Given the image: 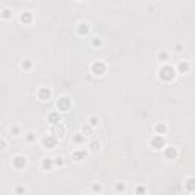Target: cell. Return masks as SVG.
<instances>
[{"mask_svg": "<svg viewBox=\"0 0 195 195\" xmlns=\"http://www.w3.org/2000/svg\"><path fill=\"white\" fill-rule=\"evenodd\" d=\"M154 130H156V134H162V136H165V134L168 133V127H166V124H163V122H159Z\"/></svg>", "mask_w": 195, "mask_h": 195, "instance_id": "cell-14", "label": "cell"}, {"mask_svg": "<svg viewBox=\"0 0 195 195\" xmlns=\"http://www.w3.org/2000/svg\"><path fill=\"white\" fill-rule=\"evenodd\" d=\"M99 150H101V143H99V142H96V140L90 142V151H92V153H98Z\"/></svg>", "mask_w": 195, "mask_h": 195, "instance_id": "cell-18", "label": "cell"}, {"mask_svg": "<svg viewBox=\"0 0 195 195\" xmlns=\"http://www.w3.org/2000/svg\"><path fill=\"white\" fill-rule=\"evenodd\" d=\"M12 11L9 9V8H5V9H2V12H0V17L3 18V20H11L12 18Z\"/></svg>", "mask_w": 195, "mask_h": 195, "instance_id": "cell-16", "label": "cell"}, {"mask_svg": "<svg viewBox=\"0 0 195 195\" xmlns=\"http://www.w3.org/2000/svg\"><path fill=\"white\" fill-rule=\"evenodd\" d=\"M37 95H38V99L40 101H49L50 96H52V92H50L49 87H40L38 92H37Z\"/></svg>", "mask_w": 195, "mask_h": 195, "instance_id": "cell-8", "label": "cell"}, {"mask_svg": "<svg viewBox=\"0 0 195 195\" xmlns=\"http://www.w3.org/2000/svg\"><path fill=\"white\" fill-rule=\"evenodd\" d=\"M27 140H29V142H34V140H35V136H34V133H32V131H31V133H27Z\"/></svg>", "mask_w": 195, "mask_h": 195, "instance_id": "cell-27", "label": "cell"}, {"mask_svg": "<svg viewBox=\"0 0 195 195\" xmlns=\"http://www.w3.org/2000/svg\"><path fill=\"white\" fill-rule=\"evenodd\" d=\"M14 192H15V194H23V192H26V189H24L23 186H17V188L14 189Z\"/></svg>", "mask_w": 195, "mask_h": 195, "instance_id": "cell-25", "label": "cell"}, {"mask_svg": "<svg viewBox=\"0 0 195 195\" xmlns=\"http://www.w3.org/2000/svg\"><path fill=\"white\" fill-rule=\"evenodd\" d=\"M116 191H117V192H124V191H125V185H121V183L116 185Z\"/></svg>", "mask_w": 195, "mask_h": 195, "instance_id": "cell-26", "label": "cell"}, {"mask_svg": "<svg viewBox=\"0 0 195 195\" xmlns=\"http://www.w3.org/2000/svg\"><path fill=\"white\" fill-rule=\"evenodd\" d=\"M72 159H73L75 162H82V160L85 159V151H84V150H78V151H73V154H72Z\"/></svg>", "mask_w": 195, "mask_h": 195, "instance_id": "cell-13", "label": "cell"}, {"mask_svg": "<svg viewBox=\"0 0 195 195\" xmlns=\"http://www.w3.org/2000/svg\"><path fill=\"white\" fill-rule=\"evenodd\" d=\"M150 145H151V148L156 150V151L163 150V146L166 145V142H165V136H162V134H156V136L151 139Z\"/></svg>", "mask_w": 195, "mask_h": 195, "instance_id": "cell-4", "label": "cell"}, {"mask_svg": "<svg viewBox=\"0 0 195 195\" xmlns=\"http://www.w3.org/2000/svg\"><path fill=\"white\" fill-rule=\"evenodd\" d=\"M136 192H137V194H143V192H146V188L139 186V188H136Z\"/></svg>", "mask_w": 195, "mask_h": 195, "instance_id": "cell-28", "label": "cell"}, {"mask_svg": "<svg viewBox=\"0 0 195 195\" xmlns=\"http://www.w3.org/2000/svg\"><path fill=\"white\" fill-rule=\"evenodd\" d=\"M53 166H55V160H53V159H44V160L41 162L43 171H52Z\"/></svg>", "mask_w": 195, "mask_h": 195, "instance_id": "cell-12", "label": "cell"}, {"mask_svg": "<svg viewBox=\"0 0 195 195\" xmlns=\"http://www.w3.org/2000/svg\"><path fill=\"white\" fill-rule=\"evenodd\" d=\"M93 191H95V192H96V191H98V192H102V188H101L99 185H95V186H93Z\"/></svg>", "mask_w": 195, "mask_h": 195, "instance_id": "cell-31", "label": "cell"}, {"mask_svg": "<svg viewBox=\"0 0 195 195\" xmlns=\"http://www.w3.org/2000/svg\"><path fill=\"white\" fill-rule=\"evenodd\" d=\"M163 156H165V159H168V160H174V159H177V156H179V151L175 150V146H163Z\"/></svg>", "mask_w": 195, "mask_h": 195, "instance_id": "cell-7", "label": "cell"}, {"mask_svg": "<svg viewBox=\"0 0 195 195\" xmlns=\"http://www.w3.org/2000/svg\"><path fill=\"white\" fill-rule=\"evenodd\" d=\"M82 134L84 136H90L92 134V127L90 125H84L82 127Z\"/></svg>", "mask_w": 195, "mask_h": 195, "instance_id": "cell-22", "label": "cell"}, {"mask_svg": "<svg viewBox=\"0 0 195 195\" xmlns=\"http://www.w3.org/2000/svg\"><path fill=\"white\" fill-rule=\"evenodd\" d=\"M11 134L12 136H20V128L18 127H12L11 128Z\"/></svg>", "mask_w": 195, "mask_h": 195, "instance_id": "cell-24", "label": "cell"}, {"mask_svg": "<svg viewBox=\"0 0 195 195\" xmlns=\"http://www.w3.org/2000/svg\"><path fill=\"white\" fill-rule=\"evenodd\" d=\"M90 70H92L93 75H96V76H102V75H105V72H107V64H105L102 60H99V61H93V64L90 66Z\"/></svg>", "mask_w": 195, "mask_h": 195, "instance_id": "cell-2", "label": "cell"}, {"mask_svg": "<svg viewBox=\"0 0 195 195\" xmlns=\"http://www.w3.org/2000/svg\"><path fill=\"white\" fill-rule=\"evenodd\" d=\"M189 69H191V66H189V63L188 61H180L179 64H177V73H188L189 72Z\"/></svg>", "mask_w": 195, "mask_h": 195, "instance_id": "cell-11", "label": "cell"}, {"mask_svg": "<svg viewBox=\"0 0 195 195\" xmlns=\"http://www.w3.org/2000/svg\"><path fill=\"white\" fill-rule=\"evenodd\" d=\"M175 76H177V70H175L172 66H169V64L162 66L160 70H159V78H160L163 82H171V81H174Z\"/></svg>", "mask_w": 195, "mask_h": 195, "instance_id": "cell-1", "label": "cell"}, {"mask_svg": "<svg viewBox=\"0 0 195 195\" xmlns=\"http://www.w3.org/2000/svg\"><path fill=\"white\" fill-rule=\"evenodd\" d=\"M27 165V160H26V157L24 156H15L14 159H12V166L17 169V171H20V169H24V166Z\"/></svg>", "mask_w": 195, "mask_h": 195, "instance_id": "cell-6", "label": "cell"}, {"mask_svg": "<svg viewBox=\"0 0 195 195\" xmlns=\"http://www.w3.org/2000/svg\"><path fill=\"white\" fill-rule=\"evenodd\" d=\"M56 143H58V137H56L55 134H52V133H50L49 136H44V137L41 139V145H43V148H46V150L55 148Z\"/></svg>", "mask_w": 195, "mask_h": 195, "instance_id": "cell-3", "label": "cell"}, {"mask_svg": "<svg viewBox=\"0 0 195 195\" xmlns=\"http://www.w3.org/2000/svg\"><path fill=\"white\" fill-rule=\"evenodd\" d=\"M88 122H90V124H88V125H90V127H96V125H98V122H99V121H98V117H96V116H92V117H90V119H88Z\"/></svg>", "mask_w": 195, "mask_h": 195, "instance_id": "cell-23", "label": "cell"}, {"mask_svg": "<svg viewBox=\"0 0 195 195\" xmlns=\"http://www.w3.org/2000/svg\"><path fill=\"white\" fill-rule=\"evenodd\" d=\"M21 69H23V70L32 69V61H31V60H24V61L21 63Z\"/></svg>", "mask_w": 195, "mask_h": 195, "instance_id": "cell-20", "label": "cell"}, {"mask_svg": "<svg viewBox=\"0 0 195 195\" xmlns=\"http://www.w3.org/2000/svg\"><path fill=\"white\" fill-rule=\"evenodd\" d=\"M56 107H58V110L60 111H70V108H72V99L70 98H67V96H63V98H60L58 101H56Z\"/></svg>", "mask_w": 195, "mask_h": 195, "instance_id": "cell-5", "label": "cell"}, {"mask_svg": "<svg viewBox=\"0 0 195 195\" xmlns=\"http://www.w3.org/2000/svg\"><path fill=\"white\" fill-rule=\"evenodd\" d=\"M5 148H6V140L0 139V150H5Z\"/></svg>", "mask_w": 195, "mask_h": 195, "instance_id": "cell-29", "label": "cell"}, {"mask_svg": "<svg viewBox=\"0 0 195 195\" xmlns=\"http://www.w3.org/2000/svg\"><path fill=\"white\" fill-rule=\"evenodd\" d=\"M175 50H177V52H182V44H177V46H175Z\"/></svg>", "mask_w": 195, "mask_h": 195, "instance_id": "cell-33", "label": "cell"}, {"mask_svg": "<svg viewBox=\"0 0 195 195\" xmlns=\"http://www.w3.org/2000/svg\"><path fill=\"white\" fill-rule=\"evenodd\" d=\"M55 165H56V166H63V165H64V162H63L61 159H58V160H55Z\"/></svg>", "mask_w": 195, "mask_h": 195, "instance_id": "cell-32", "label": "cell"}, {"mask_svg": "<svg viewBox=\"0 0 195 195\" xmlns=\"http://www.w3.org/2000/svg\"><path fill=\"white\" fill-rule=\"evenodd\" d=\"M47 121H49L52 125H56V124L60 122V113H58V111H52V113H49Z\"/></svg>", "mask_w": 195, "mask_h": 195, "instance_id": "cell-15", "label": "cell"}, {"mask_svg": "<svg viewBox=\"0 0 195 195\" xmlns=\"http://www.w3.org/2000/svg\"><path fill=\"white\" fill-rule=\"evenodd\" d=\"M186 191H188L189 194H192L195 191V180L192 177H189V179L186 180Z\"/></svg>", "mask_w": 195, "mask_h": 195, "instance_id": "cell-17", "label": "cell"}, {"mask_svg": "<svg viewBox=\"0 0 195 195\" xmlns=\"http://www.w3.org/2000/svg\"><path fill=\"white\" fill-rule=\"evenodd\" d=\"M76 32H78V35L85 37V35L90 32V26H88V23H79L78 27H76Z\"/></svg>", "mask_w": 195, "mask_h": 195, "instance_id": "cell-10", "label": "cell"}, {"mask_svg": "<svg viewBox=\"0 0 195 195\" xmlns=\"http://www.w3.org/2000/svg\"><path fill=\"white\" fill-rule=\"evenodd\" d=\"M92 46H93V47H101V46H102V40H101L99 37H95V38L92 40Z\"/></svg>", "mask_w": 195, "mask_h": 195, "instance_id": "cell-21", "label": "cell"}, {"mask_svg": "<svg viewBox=\"0 0 195 195\" xmlns=\"http://www.w3.org/2000/svg\"><path fill=\"white\" fill-rule=\"evenodd\" d=\"M73 140H75L76 143H82V142L85 140V136H84L82 133H76V134L73 136Z\"/></svg>", "mask_w": 195, "mask_h": 195, "instance_id": "cell-19", "label": "cell"}, {"mask_svg": "<svg viewBox=\"0 0 195 195\" xmlns=\"http://www.w3.org/2000/svg\"><path fill=\"white\" fill-rule=\"evenodd\" d=\"M159 56H160V60H163V61H165V60H168V53H165V52H162Z\"/></svg>", "mask_w": 195, "mask_h": 195, "instance_id": "cell-30", "label": "cell"}, {"mask_svg": "<svg viewBox=\"0 0 195 195\" xmlns=\"http://www.w3.org/2000/svg\"><path fill=\"white\" fill-rule=\"evenodd\" d=\"M20 21H21L23 24H31V23L34 21V15H32V12H29V11L21 12V14H20Z\"/></svg>", "mask_w": 195, "mask_h": 195, "instance_id": "cell-9", "label": "cell"}]
</instances>
